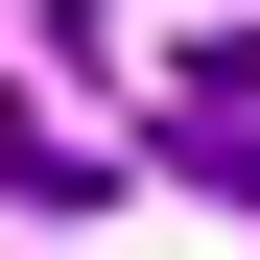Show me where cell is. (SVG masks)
Instances as JSON below:
<instances>
[{
  "label": "cell",
  "mask_w": 260,
  "mask_h": 260,
  "mask_svg": "<svg viewBox=\"0 0 260 260\" xmlns=\"http://www.w3.org/2000/svg\"><path fill=\"white\" fill-rule=\"evenodd\" d=\"M166 166H213V189L260 213V24H213V48H166Z\"/></svg>",
  "instance_id": "obj_1"
},
{
  "label": "cell",
  "mask_w": 260,
  "mask_h": 260,
  "mask_svg": "<svg viewBox=\"0 0 260 260\" xmlns=\"http://www.w3.org/2000/svg\"><path fill=\"white\" fill-rule=\"evenodd\" d=\"M0 189H24V213H95L118 142H95V118H48V95H0Z\"/></svg>",
  "instance_id": "obj_2"
}]
</instances>
